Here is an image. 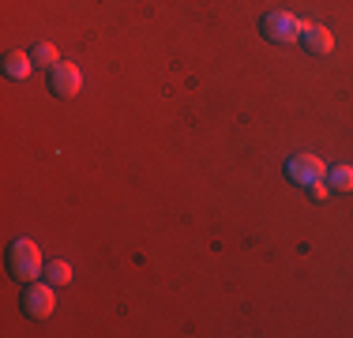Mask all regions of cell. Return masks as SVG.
<instances>
[{"label":"cell","instance_id":"obj_1","mask_svg":"<svg viewBox=\"0 0 353 338\" xmlns=\"http://www.w3.org/2000/svg\"><path fill=\"white\" fill-rule=\"evenodd\" d=\"M8 270H12V278H19V282H34L41 275V252L38 244L30 241V237H15L12 248H8Z\"/></svg>","mask_w":353,"mask_h":338},{"label":"cell","instance_id":"obj_2","mask_svg":"<svg viewBox=\"0 0 353 338\" xmlns=\"http://www.w3.org/2000/svg\"><path fill=\"white\" fill-rule=\"evenodd\" d=\"M259 30H263L267 41L293 46V41H301V34H305V19L293 15V12H267L263 23H259Z\"/></svg>","mask_w":353,"mask_h":338},{"label":"cell","instance_id":"obj_3","mask_svg":"<svg viewBox=\"0 0 353 338\" xmlns=\"http://www.w3.org/2000/svg\"><path fill=\"white\" fill-rule=\"evenodd\" d=\"M23 312H27L30 319H46L53 316L57 308V293H53V282H27V290H23Z\"/></svg>","mask_w":353,"mask_h":338},{"label":"cell","instance_id":"obj_4","mask_svg":"<svg viewBox=\"0 0 353 338\" xmlns=\"http://www.w3.org/2000/svg\"><path fill=\"white\" fill-rule=\"evenodd\" d=\"M285 177L293 184H301V188H308L316 181H327V166L316 155H293V158H285Z\"/></svg>","mask_w":353,"mask_h":338},{"label":"cell","instance_id":"obj_5","mask_svg":"<svg viewBox=\"0 0 353 338\" xmlns=\"http://www.w3.org/2000/svg\"><path fill=\"white\" fill-rule=\"evenodd\" d=\"M83 87V72L68 61H61L49 72V90H53V98H75Z\"/></svg>","mask_w":353,"mask_h":338},{"label":"cell","instance_id":"obj_6","mask_svg":"<svg viewBox=\"0 0 353 338\" xmlns=\"http://www.w3.org/2000/svg\"><path fill=\"white\" fill-rule=\"evenodd\" d=\"M301 41H305V49L312 57H327L334 49V38L327 27H319V23H305V34H301Z\"/></svg>","mask_w":353,"mask_h":338},{"label":"cell","instance_id":"obj_7","mask_svg":"<svg viewBox=\"0 0 353 338\" xmlns=\"http://www.w3.org/2000/svg\"><path fill=\"white\" fill-rule=\"evenodd\" d=\"M30 68H34V57L23 53V49H15V53L4 57V75H8V79H27Z\"/></svg>","mask_w":353,"mask_h":338},{"label":"cell","instance_id":"obj_8","mask_svg":"<svg viewBox=\"0 0 353 338\" xmlns=\"http://www.w3.org/2000/svg\"><path fill=\"white\" fill-rule=\"evenodd\" d=\"M30 57H34V64H38V68H46V72H53V68L61 64V53H57L53 41H38V46L30 49Z\"/></svg>","mask_w":353,"mask_h":338},{"label":"cell","instance_id":"obj_9","mask_svg":"<svg viewBox=\"0 0 353 338\" xmlns=\"http://www.w3.org/2000/svg\"><path fill=\"white\" fill-rule=\"evenodd\" d=\"M327 184L334 192H353V166H331L327 169Z\"/></svg>","mask_w":353,"mask_h":338},{"label":"cell","instance_id":"obj_10","mask_svg":"<svg viewBox=\"0 0 353 338\" xmlns=\"http://www.w3.org/2000/svg\"><path fill=\"white\" fill-rule=\"evenodd\" d=\"M41 275H46V282H53V286H68V282H72V264H64V259H53V264L41 270Z\"/></svg>","mask_w":353,"mask_h":338},{"label":"cell","instance_id":"obj_11","mask_svg":"<svg viewBox=\"0 0 353 338\" xmlns=\"http://www.w3.org/2000/svg\"><path fill=\"white\" fill-rule=\"evenodd\" d=\"M308 196H312V199H327V196H331V184H327V181L308 184Z\"/></svg>","mask_w":353,"mask_h":338}]
</instances>
